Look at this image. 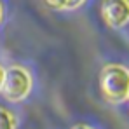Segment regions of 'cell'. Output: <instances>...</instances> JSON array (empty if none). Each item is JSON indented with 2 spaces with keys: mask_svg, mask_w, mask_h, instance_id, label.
Here are the masks:
<instances>
[{
  "mask_svg": "<svg viewBox=\"0 0 129 129\" xmlns=\"http://www.w3.org/2000/svg\"><path fill=\"white\" fill-rule=\"evenodd\" d=\"M4 77H5V68L0 63V91H2V84H4Z\"/></svg>",
  "mask_w": 129,
  "mask_h": 129,
  "instance_id": "7",
  "label": "cell"
},
{
  "mask_svg": "<svg viewBox=\"0 0 129 129\" xmlns=\"http://www.w3.org/2000/svg\"><path fill=\"white\" fill-rule=\"evenodd\" d=\"M100 89L103 98L112 105L127 101L129 96V68L124 64H105L100 72Z\"/></svg>",
  "mask_w": 129,
  "mask_h": 129,
  "instance_id": "1",
  "label": "cell"
},
{
  "mask_svg": "<svg viewBox=\"0 0 129 129\" xmlns=\"http://www.w3.org/2000/svg\"><path fill=\"white\" fill-rule=\"evenodd\" d=\"M33 89V75L23 64H11L5 68V77L2 84V96L9 103L24 101Z\"/></svg>",
  "mask_w": 129,
  "mask_h": 129,
  "instance_id": "2",
  "label": "cell"
},
{
  "mask_svg": "<svg viewBox=\"0 0 129 129\" xmlns=\"http://www.w3.org/2000/svg\"><path fill=\"white\" fill-rule=\"evenodd\" d=\"M100 14L103 23L113 28H124L129 23V0H101Z\"/></svg>",
  "mask_w": 129,
  "mask_h": 129,
  "instance_id": "3",
  "label": "cell"
},
{
  "mask_svg": "<svg viewBox=\"0 0 129 129\" xmlns=\"http://www.w3.org/2000/svg\"><path fill=\"white\" fill-rule=\"evenodd\" d=\"M127 101H129V96H127Z\"/></svg>",
  "mask_w": 129,
  "mask_h": 129,
  "instance_id": "9",
  "label": "cell"
},
{
  "mask_svg": "<svg viewBox=\"0 0 129 129\" xmlns=\"http://www.w3.org/2000/svg\"><path fill=\"white\" fill-rule=\"evenodd\" d=\"M18 115L5 107H0V129H18Z\"/></svg>",
  "mask_w": 129,
  "mask_h": 129,
  "instance_id": "4",
  "label": "cell"
},
{
  "mask_svg": "<svg viewBox=\"0 0 129 129\" xmlns=\"http://www.w3.org/2000/svg\"><path fill=\"white\" fill-rule=\"evenodd\" d=\"M45 4L56 11H75L86 4V0H45Z\"/></svg>",
  "mask_w": 129,
  "mask_h": 129,
  "instance_id": "5",
  "label": "cell"
},
{
  "mask_svg": "<svg viewBox=\"0 0 129 129\" xmlns=\"http://www.w3.org/2000/svg\"><path fill=\"white\" fill-rule=\"evenodd\" d=\"M4 21V5H2V2H0V24Z\"/></svg>",
  "mask_w": 129,
  "mask_h": 129,
  "instance_id": "8",
  "label": "cell"
},
{
  "mask_svg": "<svg viewBox=\"0 0 129 129\" xmlns=\"http://www.w3.org/2000/svg\"><path fill=\"white\" fill-rule=\"evenodd\" d=\"M72 129H96V127H92L89 124H75V126H72Z\"/></svg>",
  "mask_w": 129,
  "mask_h": 129,
  "instance_id": "6",
  "label": "cell"
}]
</instances>
